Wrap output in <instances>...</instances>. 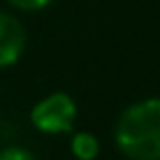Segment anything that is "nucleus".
Masks as SVG:
<instances>
[{
    "instance_id": "nucleus-1",
    "label": "nucleus",
    "mask_w": 160,
    "mask_h": 160,
    "mask_svg": "<svg viewBox=\"0 0 160 160\" xmlns=\"http://www.w3.org/2000/svg\"><path fill=\"white\" fill-rule=\"evenodd\" d=\"M114 145L127 160H160V97L140 99L118 114Z\"/></svg>"
},
{
    "instance_id": "nucleus-2",
    "label": "nucleus",
    "mask_w": 160,
    "mask_h": 160,
    "mask_svg": "<svg viewBox=\"0 0 160 160\" xmlns=\"http://www.w3.org/2000/svg\"><path fill=\"white\" fill-rule=\"evenodd\" d=\"M77 121V103L68 92H51L31 108V125L40 134L57 136L72 132Z\"/></svg>"
},
{
    "instance_id": "nucleus-3",
    "label": "nucleus",
    "mask_w": 160,
    "mask_h": 160,
    "mask_svg": "<svg viewBox=\"0 0 160 160\" xmlns=\"http://www.w3.org/2000/svg\"><path fill=\"white\" fill-rule=\"evenodd\" d=\"M27 46V33L22 22L11 16L0 11V68H9L13 66Z\"/></svg>"
},
{
    "instance_id": "nucleus-4",
    "label": "nucleus",
    "mask_w": 160,
    "mask_h": 160,
    "mask_svg": "<svg viewBox=\"0 0 160 160\" xmlns=\"http://www.w3.org/2000/svg\"><path fill=\"white\" fill-rule=\"evenodd\" d=\"M70 151L77 160H94L101 151V142L90 132H75L70 138Z\"/></svg>"
},
{
    "instance_id": "nucleus-5",
    "label": "nucleus",
    "mask_w": 160,
    "mask_h": 160,
    "mask_svg": "<svg viewBox=\"0 0 160 160\" xmlns=\"http://www.w3.org/2000/svg\"><path fill=\"white\" fill-rule=\"evenodd\" d=\"M0 160H38L35 153L27 147L20 145H9L5 149H0Z\"/></svg>"
},
{
    "instance_id": "nucleus-6",
    "label": "nucleus",
    "mask_w": 160,
    "mask_h": 160,
    "mask_svg": "<svg viewBox=\"0 0 160 160\" xmlns=\"http://www.w3.org/2000/svg\"><path fill=\"white\" fill-rule=\"evenodd\" d=\"M53 0H9V5H13L20 11H40L44 7H48Z\"/></svg>"
}]
</instances>
